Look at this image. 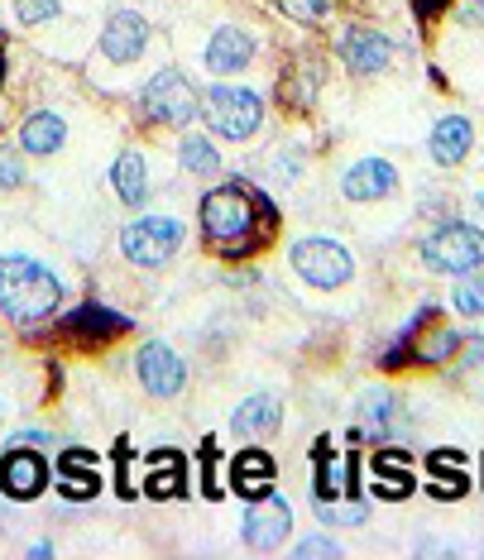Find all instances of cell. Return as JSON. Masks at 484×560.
Here are the masks:
<instances>
[{"label":"cell","mask_w":484,"mask_h":560,"mask_svg":"<svg viewBox=\"0 0 484 560\" xmlns=\"http://www.w3.org/2000/svg\"><path fill=\"white\" fill-rule=\"evenodd\" d=\"M177 245H183V225H177L173 215H145V221L125 225V235H120L125 259H135L139 269H159V264H169Z\"/></svg>","instance_id":"8992f818"},{"label":"cell","mask_w":484,"mask_h":560,"mask_svg":"<svg viewBox=\"0 0 484 560\" xmlns=\"http://www.w3.org/2000/svg\"><path fill=\"white\" fill-rule=\"evenodd\" d=\"M475 215H484V192H480V197H475Z\"/></svg>","instance_id":"e575fe53"},{"label":"cell","mask_w":484,"mask_h":560,"mask_svg":"<svg viewBox=\"0 0 484 560\" xmlns=\"http://www.w3.org/2000/svg\"><path fill=\"white\" fill-rule=\"evenodd\" d=\"M456 346H461V336H456V330H431V340H423V350H417V360H446V354H451Z\"/></svg>","instance_id":"f1b7e54d"},{"label":"cell","mask_w":484,"mask_h":560,"mask_svg":"<svg viewBox=\"0 0 484 560\" xmlns=\"http://www.w3.org/2000/svg\"><path fill=\"white\" fill-rule=\"evenodd\" d=\"M341 58H346L350 72H384L389 58H393V39H384L379 30H346V39H341Z\"/></svg>","instance_id":"4fadbf2b"},{"label":"cell","mask_w":484,"mask_h":560,"mask_svg":"<svg viewBox=\"0 0 484 560\" xmlns=\"http://www.w3.org/2000/svg\"><path fill=\"white\" fill-rule=\"evenodd\" d=\"M423 259H427V269H437V273H470L475 264H484V231L480 225H465V221L441 225L437 235H427Z\"/></svg>","instance_id":"3957f363"},{"label":"cell","mask_w":484,"mask_h":560,"mask_svg":"<svg viewBox=\"0 0 484 560\" xmlns=\"http://www.w3.org/2000/svg\"><path fill=\"white\" fill-rule=\"evenodd\" d=\"M254 225V201L245 187H216V192L201 197V235L211 245L231 249L235 240H245Z\"/></svg>","instance_id":"7a4b0ae2"},{"label":"cell","mask_w":484,"mask_h":560,"mask_svg":"<svg viewBox=\"0 0 484 560\" xmlns=\"http://www.w3.org/2000/svg\"><path fill=\"white\" fill-rule=\"evenodd\" d=\"M312 455H316V479H312L316 503H336L341 493H355V499H360V489H355V465H336V460H331L326 441H316Z\"/></svg>","instance_id":"9a60e30c"},{"label":"cell","mask_w":484,"mask_h":560,"mask_svg":"<svg viewBox=\"0 0 484 560\" xmlns=\"http://www.w3.org/2000/svg\"><path fill=\"white\" fill-rule=\"evenodd\" d=\"M226 489H235L245 503H260L278 489V469L264 451H240L231 460V483H226Z\"/></svg>","instance_id":"8fae6325"},{"label":"cell","mask_w":484,"mask_h":560,"mask_svg":"<svg viewBox=\"0 0 484 560\" xmlns=\"http://www.w3.org/2000/svg\"><path fill=\"white\" fill-rule=\"evenodd\" d=\"M292 269H298L302 278H308L312 288H341L350 278V254L336 245V240H322V235H312V240H298L292 245Z\"/></svg>","instance_id":"52a82bcc"},{"label":"cell","mask_w":484,"mask_h":560,"mask_svg":"<svg viewBox=\"0 0 484 560\" xmlns=\"http://www.w3.org/2000/svg\"><path fill=\"white\" fill-rule=\"evenodd\" d=\"M58 15V0H15V20L20 24H44Z\"/></svg>","instance_id":"f546056e"},{"label":"cell","mask_w":484,"mask_h":560,"mask_svg":"<svg viewBox=\"0 0 484 560\" xmlns=\"http://www.w3.org/2000/svg\"><path fill=\"white\" fill-rule=\"evenodd\" d=\"M145 110H149V120H159V125H187L201 110V92L187 82V72L163 68L145 86Z\"/></svg>","instance_id":"277c9868"},{"label":"cell","mask_w":484,"mask_h":560,"mask_svg":"<svg viewBox=\"0 0 484 560\" xmlns=\"http://www.w3.org/2000/svg\"><path fill=\"white\" fill-rule=\"evenodd\" d=\"M44 483H48V460L34 451H20V445L10 441V455L0 460V489H5V499L30 503L44 493Z\"/></svg>","instance_id":"9c48e42d"},{"label":"cell","mask_w":484,"mask_h":560,"mask_svg":"<svg viewBox=\"0 0 484 560\" xmlns=\"http://www.w3.org/2000/svg\"><path fill=\"white\" fill-rule=\"evenodd\" d=\"M177 154H183V168L197 173V177H216V173H221V154H216L201 135H187L183 144H177Z\"/></svg>","instance_id":"d4e9b609"},{"label":"cell","mask_w":484,"mask_h":560,"mask_svg":"<svg viewBox=\"0 0 484 560\" xmlns=\"http://www.w3.org/2000/svg\"><path fill=\"white\" fill-rule=\"evenodd\" d=\"M187 489V469L177 451H154L149 455V475H145V493L149 499H177Z\"/></svg>","instance_id":"ac0fdd59"},{"label":"cell","mask_w":484,"mask_h":560,"mask_svg":"<svg viewBox=\"0 0 484 560\" xmlns=\"http://www.w3.org/2000/svg\"><path fill=\"white\" fill-rule=\"evenodd\" d=\"M369 489L379 493V499H407L413 493V475H407V460L403 455H374V479H369Z\"/></svg>","instance_id":"7402d4cb"},{"label":"cell","mask_w":484,"mask_h":560,"mask_svg":"<svg viewBox=\"0 0 484 560\" xmlns=\"http://www.w3.org/2000/svg\"><path fill=\"white\" fill-rule=\"evenodd\" d=\"M284 422V402L269 398V393H254V398H245L235 407L231 427L240 431V436H269V431Z\"/></svg>","instance_id":"d6986e66"},{"label":"cell","mask_w":484,"mask_h":560,"mask_svg":"<svg viewBox=\"0 0 484 560\" xmlns=\"http://www.w3.org/2000/svg\"><path fill=\"white\" fill-rule=\"evenodd\" d=\"M145 44H149V24H145V15H135V10H116V15L106 20V30H101V54L111 62L139 58Z\"/></svg>","instance_id":"7c38bea8"},{"label":"cell","mask_w":484,"mask_h":560,"mask_svg":"<svg viewBox=\"0 0 484 560\" xmlns=\"http://www.w3.org/2000/svg\"><path fill=\"white\" fill-rule=\"evenodd\" d=\"M470 139H475V130H470V120L465 116H446L437 120V130H431V159L437 163H461L470 154Z\"/></svg>","instance_id":"ffe728a7"},{"label":"cell","mask_w":484,"mask_h":560,"mask_svg":"<svg viewBox=\"0 0 484 560\" xmlns=\"http://www.w3.org/2000/svg\"><path fill=\"white\" fill-rule=\"evenodd\" d=\"M62 139H68V125H62L54 110H39V116H30L20 125V149L24 154H54Z\"/></svg>","instance_id":"44dd1931"},{"label":"cell","mask_w":484,"mask_h":560,"mask_svg":"<svg viewBox=\"0 0 484 560\" xmlns=\"http://www.w3.org/2000/svg\"><path fill=\"white\" fill-rule=\"evenodd\" d=\"M58 475H62V499H72V503H82V499H96L101 493V475H96V455H87V451H68L58 460Z\"/></svg>","instance_id":"2e32d148"},{"label":"cell","mask_w":484,"mask_h":560,"mask_svg":"<svg viewBox=\"0 0 484 560\" xmlns=\"http://www.w3.org/2000/svg\"><path fill=\"white\" fill-rule=\"evenodd\" d=\"M292 532V508L278 499V493H269V499L250 503L245 513V541L254 546V551H274V546H284V537Z\"/></svg>","instance_id":"30bf717a"},{"label":"cell","mask_w":484,"mask_h":560,"mask_svg":"<svg viewBox=\"0 0 484 560\" xmlns=\"http://www.w3.org/2000/svg\"><path fill=\"white\" fill-rule=\"evenodd\" d=\"M393 412H399V402H393L389 393H369V398L360 402V431H365V436H379V431H389Z\"/></svg>","instance_id":"484cf974"},{"label":"cell","mask_w":484,"mask_h":560,"mask_svg":"<svg viewBox=\"0 0 484 560\" xmlns=\"http://www.w3.org/2000/svg\"><path fill=\"white\" fill-rule=\"evenodd\" d=\"M456 312L484 316V264H475L470 273H461V283H456Z\"/></svg>","instance_id":"4316f807"},{"label":"cell","mask_w":484,"mask_h":560,"mask_svg":"<svg viewBox=\"0 0 484 560\" xmlns=\"http://www.w3.org/2000/svg\"><path fill=\"white\" fill-rule=\"evenodd\" d=\"M470 489V475L461 465V455L456 451H437L431 455V493H441V499H461Z\"/></svg>","instance_id":"603a6c76"},{"label":"cell","mask_w":484,"mask_h":560,"mask_svg":"<svg viewBox=\"0 0 484 560\" xmlns=\"http://www.w3.org/2000/svg\"><path fill=\"white\" fill-rule=\"evenodd\" d=\"M250 54H254V39L245 30H231V24H226V30H216L211 39H207V68L211 72H240L250 62Z\"/></svg>","instance_id":"e0dca14e"},{"label":"cell","mask_w":484,"mask_h":560,"mask_svg":"<svg viewBox=\"0 0 484 560\" xmlns=\"http://www.w3.org/2000/svg\"><path fill=\"white\" fill-rule=\"evenodd\" d=\"M62 302V283L44 264L24 259V254H10L0 259V312L15 316V322H44L54 316Z\"/></svg>","instance_id":"6da1fadb"},{"label":"cell","mask_w":484,"mask_h":560,"mask_svg":"<svg viewBox=\"0 0 484 560\" xmlns=\"http://www.w3.org/2000/svg\"><path fill=\"white\" fill-rule=\"evenodd\" d=\"M0 68H5V34H0Z\"/></svg>","instance_id":"836d02e7"},{"label":"cell","mask_w":484,"mask_h":560,"mask_svg":"<svg viewBox=\"0 0 484 560\" xmlns=\"http://www.w3.org/2000/svg\"><path fill=\"white\" fill-rule=\"evenodd\" d=\"M393 183H399V173H393L384 159H360L355 168H346V183L341 187H346L350 201H379L393 192Z\"/></svg>","instance_id":"5bb4252c"},{"label":"cell","mask_w":484,"mask_h":560,"mask_svg":"<svg viewBox=\"0 0 484 560\" xmlns=\"http://www.w3.org/2000/svg\"><path fill=\"white\" fill-rule=\"evenodd\" d=\"M461 20L465 24H484V0H461Z\"/></svg>","instance_id":"d6a6232c"},{"label":"cell","mask_w":484,"mask_h":560,"mask_svg":"<svg viewBox=\"0 0 484 560\" xmlns=\"http://www.w3.org/2000/svg\"><path fill=\"white\" fill-rule=\"evenodd\" d=\"M135 369H139V384H145V393H154V398H173V393H183V384H187L183 360H177L163 340H149V346L139 350Z\"/></svg>","instance_id":"ba28073f"},{"label":"cell","mask_w":484,"mask_h":560,"mask_svg":"<svg viewBox=\"0 0 484 560\" xmlns=\"http://www.w3.org/2000/svg\"><path fill=\"white\" fill-rule=\"evenodd\" d=\"M278 10L298 24H322L336 15V0H278Z\"/></svg>","instance_id":"83f0119b"},{"label":"cell","mask_w":484,"mask_h":560,"mask_svg":"<svg viewBox=\"0 0 484 560\" xmlns=\"http://www.w3.org/2000/svg\"><path fill=\"white\" fill-rule=\"evenodd\" d=\"M111 183H116V197L130 201V207H139L149 192V173H145V159L139 154H120L116 168H111Z\"/></svg>","instance_id":"cb8c5ba5"},{"label":"cell","mask_w":484,"mask_h":560,"mask_svg":"<svg viewBox=\"0 0 484 560\" xmlns=\"http://www.w3.org/2000/svg\"><path fill=\"white\" fill-rule=\"evenodd\" d=\"M201 110H207L211 130L226 135V139H250L264 120L260 96L245 92V86H211L207 101H201Z\"/></svg>","instance_id":"5b68a950"},{"label":"cell","mask_w":484,"mask_h":560,"mask_svg":"<svg viewBox=\"0 0 484 560\" xmlns=\"http://www.w3.org/2000/svg\"><path fill=\"white\" fill-rule=\"evenodd\" d=\"M298 556H341V546L331 541V537H312V541L298 546Z\"/></svg>","instance_id":"1f68e13d"},{"label":"cell","mask_w":484,"mask_h":560,"mask_svg":"<svg viewBox=\"0 0 484 560\" xmlns=\"http://www.w3.org/2000/svg\"><path fill=\"white\" fill-rule=\"evenodd\" d=\"M24 183V163L15 149H5L0 144V192H10V187H20Z\"/></svg>","instance_id":"4dcf8cb0"}]
</instances>
